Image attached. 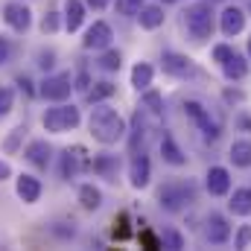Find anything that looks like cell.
<instances>
[{
	"instance_id": "cell-19",
	"label": "cell",
	"mask_w": 251,
	"mask_h": 251,
	"mask_svg": "<svg viewBox=\"0 0 251 251\" xmlns=\"http://www.w3.org/2000/svg\"><path fill=\"white\" fill-rule=\"evenodd\" d=\"M91 167H94V173H100L102 178L117 181V170H120L117 155H100V158H94V161H91Z\"/></svg>"
},
{
	"instance_id": "cell-3",
	"label": "cell",
	"mask_w": 251,
	"mask_h": 251,
	"mask_svg": "<svg viewBox=\"0 0 251 251\" xmlns=\"http://www.w3.org/2000/svg\"><path fill=\"white\" fill-rule=\"evenodd\" d=\"M41 123H44L47 131H53V134H64V131H70V128H76V126L82 123V114H79L76 105H56V108H47L44 111Z\"/></svg>"
},
{
	"instance_id": "cell-18",
	"label": "cell",
	"mask_w": 251,
	"mask_h": 251,
	"mask_svg": "<svg viewBox=\"0 0 251 251\" xmlns=\"http://www.w3.org/2000/svg\"><path fill=\"white\" fill-rule=\"evenodd\" d=\"M161 158H164L167 164H173V167H184V164H187V155L178 149V143H176L170 134H164V140H161Z\"/></svg>"
},
{
	"instance_id": "cell-7",
	"label": "cell",
	"mask_w": 251,
	"mask_h": 251,
	"mask_svg": "<svg viewBox=\"0 0 251 251\" xmlns=\"http://www.w3.org/2000/svg\"><path fill=\"white\" fill-rule=\"evenodd\" d=\"M184 114H187L199 128H201V134H204V137H210V140H213V137H219V123H213V120H210V111H207L201 102L187 100V102H184Z\"/></svg>"
},
{
	"instance_id": "cell-26",
	"label": "cell",
	"mask_w": 251,
	"mask_h": 251,
	"mask_svg": "<svg viewBox=\"0 0 251 251\" xmlns=\"http://www.w3.org/2000/svg\"><path fill=\"white\" fill-rule=\"evenodd\" d=\"M114 85L111 82H100V85H94V88H88V102H102V100H108V97H114Z\"/></svg>"
},
{
	"instance_id": "cell-2",
	"label": "cell",
	"mask_w": 251,
	"mask_h": 251,
	"mask_svg": "<svg viewBox=\"0 0 251 251\" xmlns=\"http://www.w3.org/2000/svg\"><path fill=\"white\" fill-rule=\"evenodd\" d=\"M184 24H187V32L196 41H204L213 35V3H193L187 12H184Z\"/></svg>"
},
{
	"instance_id": "cell-46",
	"label": "cell",
	"mask_w": 251,
	"mask_h": 251,
	"mask_svg": "<svg viewBox=\"0 0 251 251\" xmlns=\"http://www.w3.org/2000/svg\"><path fill=\"white\" fill-rule=\"evenodd\" d=\"M249 9H251V6H249Z\"/></svg>"
},
{
	"instance_id": "cell-25",
	"label": "cell",
	"mask_w": 251,
	"mask_h": 251,
	"mask_svg": "<svg viewBox=\"0 0 251 251\" xmlns=\"http://www.w3.org/2000/svg\"><path fill=\"white\" fill-rule=\"evenodd\" d=\"M222 70H225L228 79H243V76L249 73V64H246V59H243L240 53H234L228 62H222Z\"/></svg>"
},
{
	"instance_id": "cell-14",
	"label": "cell",
	"mask_w": 251,
	"mask_h": 251,
	"mask_svg": "<svg viewBox=\"0 0 251 251\" xmlns=\"http://www.w3.org/2000/svg\"><path fill=\"white\" fill-rule=\"evenodd\" d=\"M50 155H53V149H50L47 140H32V143L26 146V152H24V158H26L32 167H38V170H47Z\"/></svg>"
},
{
	"instance_id": "cell-40",
	"label": "cell",
	"mask_w": 251,
	"mask_h": 251,
	"mask_svg": "<svg viewBox=\"0 0 251 251\" xmlns=\"http://www.w3.org/2000/svg\"><path fill=\"white\" fill-rule=\"evenodd\" d=\"M85 6H88V9H97V12H100V9H105V6H108V0H85Z\"/></svg>"
},
{
	"instance_id": "cell-44",
	"label": "cell",
	"mask_w": 251,
	"mask_h": 251,
	"mask_svg": "<svg viewBox=\"0 0 251 251\" xmlns=\"http://www.w3.org/2000/svg\"><path fill=\"white\" fill-rule=\"evenodd\" d=\"M210 3H222V0H210Z\"/></svg>"
},
{
	"instance_id": "cell-5",
	"label": "cell",
	"mask_w": 251,
	"mask_h": 251,
	"mask_svg": "<svg viewBox=\"0 0 251 251\" xmlns=\"http://www.w3.org/2000/svg\"><path fill=\"white\" fill-rule=\"evenodd\" d=\"M190 201H193V187L190 184H167V187L158 193V204L164 210H170V213L187 207Z\"/></svg>"
},
{
	"instance_id": "cell-24",
	"label": "cell",
	"mask_w": 251,
	"mask_h": 251,
	"mask_svg": "<svg viewBox=\"0 0 251 251\" xmlns=\"http://www.w3.org/2000/svg\"><path fill=\"white\" fill-rule=\"evenodd\" d=\"M79 201H82L85 210H97V207L102 204V193L94 187V184H82V187H79Z\"/></svg>"
},
{
	"instance_id": "cell-9",
	"label": "cell",
	"mask_w": 251,
	"mask_h": 251,
	"mask_svg": "<svg viewBox=\"0 0 251 251\" xmlns=\"http://www.w3.org/2000/svg\"><path fill=\"white\" fill-rule=\"evenodd\" d=\"M3 21H6V26H12L15 32H26L29 24H32V12H29L24 3H6V6H3Z\"/></svg>"
},
{
	"instance_id": "cell-38",
	"label": "cell",
	"mask_w": 251,
	"mask_h": 251,
	"mask_svg": "<svg viewBox=\"0 0 251 251\" xmlns=\"http://www.w3.org/2000/svg\"><path fill=\"white\" fill-rule=\"evenodd\" d=\"M9 56H12V44L0 35V64H6L9 62Z\"/></svg>"
},
{
	"instance_id": "cell-31",
	"label": "cell",
	"mask_w": 251,
	"mask_h": 251,
	"mask_svg": "<svg viewBox=\"0 0 251 251\" xmlns=\"http://www.w3.org/2000/svg\"><path fill=\"white\" fill-rule=\"evenodd\" d=\"M12 102H15L12 88H0V117H6V114L12 111Z\"/></svg>"
},
{
	"instance_id": "cell-34",
	"label": "cell",
	"mask_w": 251,
	"mask_h": 251,
	"mask_svg": "<svg viewBox=\"0 0 251 251\" xmlns=\"http://www.w3.org/2000/svg\"><path fill=\"white\" fill-rule=\"evenodd\" d=\"M231 56H234V47H228V44H216V47H213V62H228V59H231Z\"/></svg>"
},
{
	"instance_id": "cell-12",
	"label": "cell",
	"mask_w": 251,
	"mask_h": 251,
	"mask_svg": "<svg viewBox=\"0 0 251 251\" xmlns=\"http://www.w3.org/2000/svg\"><path fill=\"white\" fill-rule=\"evenodd\" d=\"M161 64H164V73L178 76V79H187V76H193V73H196L193 62H190L187 56H181V53H164Z\"/></svg>"
},
{
	"instance_id": "cell-20",
	"label": "cell",
	"mask_w": 251,
	"mask_h": 251,
	"mask_svg": "<svg viewBox=\"0 0 251 251\" xmlns=\"http://www.w3.org/2000/svg\"><path fill=\"white\" fill-rule=\"evenodd\" d=\"M228 158L234 161V167L249 170V167H251V140H234V143H231Z\"/></svg>"
},
{
	"instance_id": "cell-36",
	"label": "cell",
	"mask_w": 251,
	"mask_h": 251,
	"mask_svg": "<svg viewBox=\"0 0 251 251\" xmlns=\"http://www.w3.org/2000/svg\"><path fill=\"white\" fill-rule=\"evenodd\" d=\"M24 131H26L24 126H18V128H12V137H9V140L3 143V149H6V152H15V149H18V140L24 137Z\"/></svg>"
},
{
	"instance_id": "cell-35",
	"label": "cell",
	"mask_w": 251,
	"mask_h": 251,
	"mask_svg": "<svg viewBox=\"0 0 251 251\" xmlns=\"http://www.w3.org/2000/svg\"><path fill=\"white\" fill-rule=\"evenodd\" d=\"M249 246H251V225H243L237 240H234V249H249Z\"/></svg>"
},
{
	"instance_id": "cell-1",
	"label": "cell",
	"mask_w": 251,
	"mask_h": 251,
	"mask_svg": "<svg viewBox=\"0 0 251 251\" xmlns=\"http://www.w3.org/2000/svg\"><path fill=\"white\" fill-rule=\"evenodd\" d=\"M88 128H91L94 140L102 143V146H111V143H117V140L126 137V120L114 111V108H108V105H97V108L91 111Z\"/></svg>"
},
{
	"instance_id": "cell-13",
	"label": "cell",
	"mask_w": 251,
	"mask_h": 251,
	"mask_svg": "<svg viewBox=\"0 0 251 251\" xmlns=\"http://www.w3.org/2000/svg\"><path fill=\"white\" fill-rule=\"evenodd\" d=\"M219 26L225 35H240L246 29V12L237 9V6H228L222 15H219Z\"/></svg>"
},
{
	"instance_id": "cell-45",
	"label": "cell",
	"mask_w": 251,
	"mask_h": 251,
	"mask_svg": "<svg viewBox=\"0 0 251 251\" xmlns=\"http://www.w3.org/2000/svg\"><path fill=\"white\" fill-rule=\"evenodd\" d=\"M167 3H173V0H167Z\"/></svg>"
},
{
	"instance_id": "cell-32",
	"label": "cell",
	"mask_w": 251,
	"mask_h": 251,
	"mask_svg": "<svg viewBox=\"0 0 251 251\" xmlns=\"http://www.w3.org/2000/svg\"><path fill=\"white\" fill-rule=\"evenodd\" d=\"M140 246H143L146 251H158V249H164V246H161V237H155L152 231H143V234H140Z\"/></svg>"
},
{
	"instance_id": "cell-16",
	"label": "cell",
	"mask_w": 251,
	"mask_h": 251,
	"mask_svg": "<svg viewBox=\"0 0 251 251\" xmlns=\"http://www.w3.org/2000/svg\"><path fill=\"white\" fill-rule=\"evenodd\" d=\"M85 0H64V26L67 32H76L85 21Z\"/></svg>"
},
{
	"instance_id": "cell-37",
	"label": "cell",
	"mask_w": 251,
	"mask_h": 251,
	"mask_svg": "<svg viewBox=\"0 0 251 251\" xmlns=\"http://www.w3.org/2000/svg\"><path fill=\"white\" fill-rule=\"evenodd\" d=\"M128 234H131V231H128V219H126V216L114 219V237H117V240H128Z\"/></svg>"
},
{
	"instance_id": "cell-4",
	"label": "cell",
	"mask_w": 251,
	"mask_h": 251,
	"mask_svg": "<svg viewBox=\"0 0 251 251\" xmlns=\"http://www.w3.org/2000/svg\"><path fill=\"white\" fill-rule=\"evenodd\" d=\"M38 94H41L44 100H50V102H64V100L73 94V76H70V73H53V76H47V79L41 82Z\"/></svg>"
},
{
	"instance_id": "cell-41",
	"label": "cell",
	"mask_w": 251,
	"mask_h": 251,
	"mask_svg": "<svg viewBox=\"0 0 251 251\" xmlns=\"http://www.w3.org/2000/svg\"><path fill=\"white\" fill-rule=\"evenodd\" d=\"M6 178H12V167L6 161H0V181H6Z\"/></svg>"
},
{
	"instance_id": "cell-43",
	"label": "cell",
	"mask_w": 251,
	"mask_h": 251,
	"mask_svg": "<svg viewBox=\"0 0 251 251\" xmlns=\"http://www.w3.org/2000/svg\"><path fill=\"white\" fill-rule=\"evenodd\" d=\"M249 56H251V38H249Z\"/></svg>"
},
{
	"instance_id": "cell-11",
	"label": "cell",
	"mask_w": 251,
	"mask_h": 251,
	"mask_svg": "<svg viewBox=\"0 0 251 251\" xmlns=\"http://www.w3.org/2000/svg\"><path fill=\"white\" fill-rule=\"evenodd\" d=\"M128 178H131V187H137V190H143L149 184V178H152V164H149V158H146L143 152L131 158V164H128Z\"/></svg>"
},
{
	"instance_id": "cell-22",
	"label": "cell",
	"mask_w": 251,
	"mask_h": 251,
	"mask_svg": "<svg viewBox=\"0 0 251 251\" xmlns=\"http://www.w3.org/2000/svg\"><path fill=\"white\" fill-rule=\"evenodd\" d=\"M228 207H231V210H234L237 216H249V213H251V187H240V190H234V196H231Z\"/></svg>"
},
{
	"instance_id": "cell-30",
	"label": "cell",
	"mask_w": 251,
	"mask_h": 251,
	"mask_svg": "<svg viewBox=\"0 0 251 251\" xmlns=\"http://www.w3.org/2000/svg\"><path fill=\"white\" fill-rule=\"evenodd\" d=\"M114 6H117V12H120V15H137V12H140V6H143V0H117Z\"/></svg>"
},
{
	"instance_id": "cell-8",
	"label": "cell",
	"mask_w": 251,
	"mask_h": 251,
	"mask_svg": "<svg viewBox=\"0 0 251 251\" xmlns=\"http://www.w3.org/2000/svg\"><path fill=\"white\" fill-rule=\"evenodd\" d=\"M111 38H114L111 26L105 21H94L85 32V38H82V47L85 50H105V47H111Z\"/></svg>"
},
{
	"instance_id": "cell-29",
	"label": "cell",
	"mask_w": 251,
	"mask_h": 251,
	"mask_svg": "<svg viewBox=\"0 0 251 251\" xmlns=\"http://www.w3.org/2000/svg\"><path fill=\"white\" fill-rule=\"evenodd\" d=\"M161 246H164V249L178 251V249H184V240H181L178 231H164V234H161Z\"/></svg>"
},
{
	"instance_id": "cell-10",
	"label": "cell",
	"mask_w": 251,
	"mask_h": 251,
	"mask_svg": "<svg viewBox=\"0 0 251 251\" xmlns=\"http://www.w3.org/2000/svg\"><path fill=\"white\" fill-rule=\"evenodd\" d=\"M204 237H207V243H213V246L228 243V240H231V225H228V219H225L222 213H210L207 222H204Z\"/></svg>"
},
{
	"instance_id": "cell-33",
	"label": "cell",
	"mask_w": 251,
	"mask_h": 251,
	"mask_svg": "<svg viewBox=\"0 0 251 251\" xmlns=\"http://www.w3.org/2000/svg\"><path fill=\"white\" fill-rule=\"evenodd\" d=\"M56 29H59V15H56V12H47L44 21H41V32L50 35V32H56Z\"/></svg>"
},
{
	"instance_id": "cell-17",
	"label": "cell",
	"mask_w": 251,
	"mask_h": 251,
	"mask_svg": "<svg viewBox=\"0 0 251 251\" xmlns=\"http://www.w3.org/2000/svg\"><path fill=\"white\" fill-rule=\"evenodd\" d=\"M15 190H18V196H21L24 201H29V204L41 199V181H38L35 176H21L18 184H15Z\"/></svg>"
},
{
	"instance_id": "cell-21",
	"label": "cell",
	"mask_w": 251,
	"mask_h": 251,
	"mask_svg": "<svg viewBox=\"0 0 251 251\" xmlns=\"http://www.w3.org/2000/svg\"><path fill=\"white\" fill-rule=\"evenodd\" d=\"M137 21H140L143 29H158V26L164 24V9H161V6H140Z\"/></svg>"
},
{
	"instance_id": "cell-42",
	"label": "cell",
	"mask_w": 251,
	"mask_h": 251,
	"mask_svg": "<svg viewBox=\"0 0 251 251\" xmlns=\"http://www.w3.org/2000/svg\"><path fill=\"white\" fill-rule=\"evenodd\" d=\"M41 67H44V70H47V67H50V64H53V53H41Z\"/></svg>"
},
{
	"instance_id": "cell-39",
	"label": "cell",
	"mask_w": 251,
	"mask_h": 251,
	"mask_svg": "<svg viewBox=\"0 0 251 251\" xmlns=\"http://www.w3.org/2000/svg\"><path fill=\"white\" fill-rule=\"evenodd\" d=\"M18 85H21V91H26V94L32 97V82H29L26 76H18Z\"/></svg>"
},
{
	"instance_id": "cell-28",
	"label": "cell",
	"mask_w": 251,
	"mask_h": 251,
	"mask_svg": "<svg viewBox=\"0 0 251 251\" xmlns=\"http://www.w3.org/2000/svg\"><path fill=\"white\" fill-rule=\"evenodd\" d=\"M143 105H146L155 117H161V114H164V100H161V94H155V91H149V94L143 97Z\"/></svg>"
},
{
	"instance_id": "cell-27",
	"label": "cell",
	"mask_w": 251,
	"mask_h": 251,
	"mask_svg": "<svg viewBox=\"0 0 251 251\" xmlns=\"http://www.w3.org/2000/svg\"><path fill=\"white\" fill-rule=\"evenodd\" d=\"M120 64H123V56H120L117 50H108V47H105V53H102V59H100V67L108 70V73H114V70H120Z\"/></svg>"
},
{
	"instance_id": "cell-6",
	"label": "cell",
	"mask_w": 251,
	"mask_h": 251,
	"mask_svg": "<svg viewBox=\"0 0 251 251\" xmlns=\"http://www.w3.org/2000/svg\"><path fill=\"white\" fill-rule=\"evenodd\" d=\"M91 170V158H88V149L85 146H67L62 152V176L64 178H76L79 173Z\"/></svg>"
},
{
	"instance_id": "cell-23",
	"label": "cell",
	"mask_w": 251,
	"mask_h": 251,
	"mask_svg": "<svg viewBox=\"0 0 251 251\" xmlns=\"http://www.w3.org/2000/svg\"><path fill=\"white\" fill-rule=\"evenodd\" d=\"M152 76H155V70L146 62H137L131 67V85H134L137 91H146V88L152 85Z\"/></svg>"
},
{
	"instance_id": "cell-15",
	"label": "cell",
	"mask_w": 251,
	"mask_h": 251,
	"mask_svg": "<svg viewBox=\"0 0 251 251\" xmlns=\"http://www.w3.org/2000/svg\"><path fill=\"white\" fill-rule=\"evenodd\" d=\"M204 184H207V190H210V196H225V193L231 190V176H228L225 167H210Z\"/></svg>"
}]
</instances>
